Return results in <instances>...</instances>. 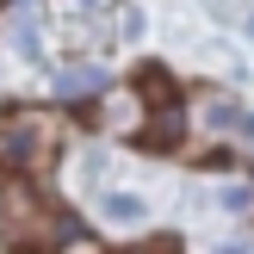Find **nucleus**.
<instances>
[{"label":"nucleus","instance_id":"obj_8","mask_svg":"<svg viewBox=\"0 0 254 254\" xmlns=\"http://www.w3.org/2000/svg\"><path fill=\"white\" fill-rule=\"evenodd\" d=\"M136 254H180V242H143Z\"/></svg>","mask_w":254,"mask_h":254},{"label":"nucleus","instance_id":"obj_4","mask_svg":"<svg viewBox=\"0 0 254 254\" xmlns=\"http://www.w3.org/2000/svg\"><path fill=\"white\" fill-rule=\"evenodd\" d=\"M136 87H143L149 106H174V81H168L161 68H143V81H136Z\"/></svg>","mask_w":254,"mask_h":254},{"label":"nucleus","instance_id":"obj_6","mask_svg":"<svg viewBox=\"0 0 254 254\" xmlns=\"http://www.w3.org/2000/svg\"><path fill=\"white\" fill-rule=\"evenodd\" d=\"M50 254H106V242H99V236H81V230H68V236H62V242L50 248Z\"/></svg>","mask_w":254,"mask_h":254},{"label":"nucleus","instance_id":"obj_9","mask_svg":"<svg viewBox=\"0 0 254 254\" xmlns=\"http://www.w3.org/2000/svg\"><path fill=\"white\" fill-rule=\"evenodd\" d=\"M248 31H254V19H248Z\"/></svg>","mask_w":254,"mask_h":254},{"label":"nucleus","instance_id":"obj_10","mask_svg":"<svg viewBox=\"0 0 254 254\" xmlns=\"http://www.w3.org/2000/svg\"><path fill=\"white\" fill-rule=\"evenodd\" d=\"M0 6H6V0H0Z\"/></svg>","mask_w":254,"mask_h":254},{"label":"nucleus","instance_id":"obj_3","mask_svg":"<svg viewBox=\"0 0 254 254\" xmlns=\"http://www.w3.org/2000/svg\"><path fill=\"white\" fill-rule=\"evenodd\" d=\"M180 130H186V118H180V99H174V106H155V118L143 124V136H136V143L168 149V143H180Z\"/></svg>","mask_w":254,"mask_h":254},{"label":"nucleus","instance_id":"obj_2","mask_svg":"<svg viewBox=\"0 0 254 254\" xmlns=\"http://www.w3.org/2000/svg\"><path fill=\"white\" fill-rule=\"evenodd\" d=\"M0 149H6L19 168L44 174L50 161H56V124H50V118H12L6 136H0Z\"/></svg>","mask_w":254,"mask_h":254},{"label":"nucleus","instance_id":"obj_5","mask_svg":"<svg viewBox=\"0 0 254 254\" xmlns=\"http://www.w3.org/2000/svg\"><path fill=\"white\" fill-rule=\"evenodd\" d=\"M106 217H112V223H143V198L112 192V198H106Z\"/></svg>","mask_w":254,"mask_h":254},{"label":"nucleus","instance_id":"obj_1","mask_svg":"<svg viewBox=\"0 0 254 254\" xmlns=\"http://www.w3.org/2000/svg\"><path fill=\"white\" fill-rule=\"evenodd\" d=\"M93 124L106 136H143V124H149V99H143V87H99V99H93Z\"/></svg>","mask_w":254,"mask_h":254},{"label":"nucleus","instance_id":"obj_7","mask_svg":"<svg viewBox=\"0 0 254 254\" xmlns=\"http://www.w3.org/2000/svg\"><path fill=\"white\" fill-rule=\"evenodd\" d=\"M81 93H99V74L81 68V74H62V99H81Z\"/></svg>","mask_w":254,"mask_h":254}]
</instances>
